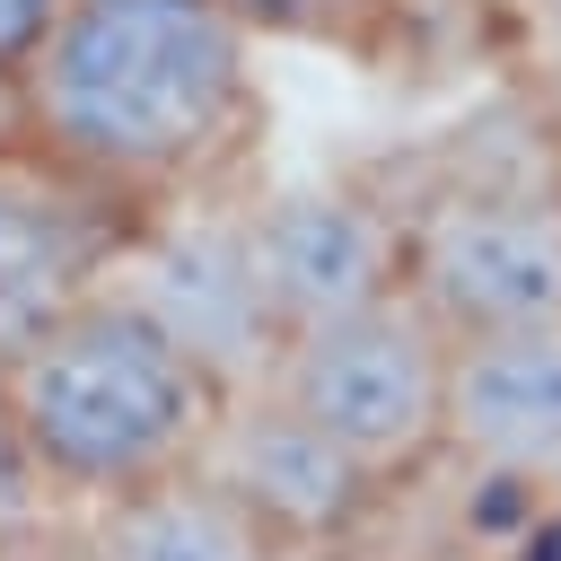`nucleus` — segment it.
Returning a JSON list of instances; mask_svg holds the SVG:
<instances>
[{"label":"nucleus","instance_id":"2","mask_svg":"<svg viewBox=\"0 0 561 561\" xmlns=\"http://www.w3.org/2000/svg\"><path fill=\"white\" fill-rule=\"evenodd\" d=\"M0 394L53 508H105L167 473H193L219 421V386L114 289H96L26 359H9Z\"/></svg>","mask_w":561,"mask_h":561},{"label":"nucleus","instance_id":"7","mask_svg":"<svg viewBox=\"0 0 561 561\" xmlns=\"http://www.w3.org/2000/svg\"><path fill=\"white\" fill-rule=\"evenodd\" d=\"M237 228H245V263L280 333L359 316L403 289V219L359 184H289Z\"/></svg>","mask_w":561,"mask_h":561},{"label":"nucleus","instance_id":"1","mask_svg":"<svg viewBox=\"0 0 561 561\" xmlns=\"http://www.w3.org/2000/svg\"><path fill=\"white\" fill-rule=\"evenodd\" d=\"M245 35L228 0H61L18 79L26 140L123 202L175 193L245 123Z\"/></svg>","mask_w":561,"mask_h":561},{"label":"nucleus","instance_id":"12","mask_svg":"<svg viewBox=\"0 0 561 561\" xmlns=\"http://www.w3.org/2000/svg\"><path fill=\"white\" fill-rule=\"evenodd\" d=\"M245 26H280V35H333V26H351L359 9H377V0H228Z\"/></svg>","mask_w":561,"mask_h":561},{"label":"nucleus","instance_id":"4","mask_svg":"<svg viewBox=\"0 0 561 561\" xmlns=\"http://www.w3.org/2000/svg\"><path fill=\"white\" fill-rule=\"evenodd\" d=\"M403 289L447 333L561 324V193H438L403 219Z\"/></svg>","mask_w":561,"mask_h":561},{"label":"nucleus","instance_id":"9","mask_svg":"<svg viewBox=\"0 0 561 561\" xmlns=\"http://www.w3.org/2000/svg\"><path fill=\"white\" fill-rule=\"evenodd\" d=\"M438 447L482 473H561V324L447 333Z\"/></svg>","mask_w":561,"mask_h":561},{"label":"nucleus","instance_id":"10","mask_svg":"<svg viewBox=\"0 0 561 561\" xmlns=\"http://www.w3.org/2000/svg\"><path fill=\"white\" fill-rule=\"evenodd\" d=\"M79 561H280L202 473H167L149 491H123L88 508Z\"/></svg>","mask_w":561,"mask_h":561},{"label":"nucleus","instance_id":"8","mask_svg":"<svg viewBox=\"0 0 561 561\" xmlns=\"http://www.w3.org/2000/svg\"><path fill=\"white\" fill-rule=\"evenodd\" d=\"M193 473H202L272 552L351 535L359 508H368V491H377V482H368L316 421H298L272 386L219 394V421H210Z\"/></svg>","mask_w":561,"mask_h":561},{"label":"nucleus","instance_id":"13","mask_svg":"<svg viewBox=\"0 0 561 561\" xmlns=\"http://www.w3.org/2000/svg\"><path fill=\"white\" fill-rule=\"evenodd\" d=\"M53 18H61V0H0V79H9V88H18L26 61L44 53Z\"/></svg>","mask_w":561,"mask_h":561},{"label":"nucleus","instance_id":"11","mask_svg":"<svg viewBox=\"0 0 561 561\" xmlns=\"http://www.w3.org/2000/svg\"><path fill=\"white\" fill-rule=\"evenodd\" d=\"M44 535H53V491H44V473L9 421V394H0V561H26Z\"/></svg>","mask_w":561,"mask_h":561},{"label":"nucleus","instance_id":"5","mask_svg":"<svg viewBox=\"0 0 561 561\" xmlns=\"http://www.w3.org/2000/svg\"><path fill=\"white\" fill-rule=\"evenodd\" d=\"M123 307H140L219 394H245L272 377L280 359V324L254 289L245 263V228L219 210H167V219H131V245L105 280Z\"/></svg>","mask_w":561,"mask_h":561},{"label":"nucleus","instance_id":"3","mask_svg":"<svg viewBox=\"0 0 561 561\" xmlns=\"http://www.w3.org/2000/svg\"><path fill=\"white\" fill-rule=\"evenodd\" d=\"M298 421H316L368 482L412 473L438 447V403H447V324L394 289L359 316L280 333V359L263 377Z\"/></svg>","mask_w":561,"mask_h":561},{"label":"nucleus","instance_id":"6","mask_svg":"<svg viewBox=\"0 0 561 561\" xmlns=\"http://www.w3.org/2000/svg\"><path fill=\"white\" fill-rule=\"evenodd\" d=\"M131 219L140 210L123 193L70 175L35 140L0 149V368L26 359L61 316H79L114 280Z\"/></svg>","mask_w":561,"mask_h":561}]
</instances>
